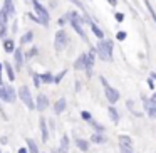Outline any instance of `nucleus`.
Returning a JSON list of instances; mask_svg holds the SVG:
<instances>
[{
  "label": "nucleus",
  "mask_w": 156,
  "mask_h": 153,
  "mask_svg": "<svg viewBox=\"0 0 156 153\" xmlns=\"http://www.w3.org/2000/svg\"><path fill=\"white\" fill-rule=\"evenodd\" d=\"M144 4H146V7H148V12L151 14V17H153V20H154V24H156V14H154V9H153V5L149 4V0H144Z\"/></svg>",
  "instance_id": "obj_26"
},
{
  "label": "nucleus",
  "mask_w": 156,
  "mask_h": 153,
  "mask_svg": "<svg viewBox=\"0 0 156 153\" xmlns=\"http://www.w3.org/2000/svg\"><path fill=\"white\" fill-rule=\"evenodd\" d=\"M0 81H2V64H0Z\"/></svg>",
  "instance_id": "obj_38"
},
{
  "label": "nucleus",
  "mask_w": 156,
  "mask_h": 153,
  "mask_svg": "<svg viewBox=\"0 0 156 153\" xmlns=\"http://www.w3.org/2000/svg\"><path fill=\"white\" fill-rule=\"evenodd\" d=\"M27 146H29V151H30V153H39V148H37V143H35L34 140L27 138Z\"/></svg>",
  "instance_id": "obj_22"
},
{
  "label": "nucleus",
  "mask_w": 156,
  "mask_h": 153,
  "mask_svg": "<svg viewBox=\"0 0 156 153\" xmlns=\"http://www.w3.org/2000/svg\"><path fill=\"white\" fill-rule=\"evenodd\" d=\"M118 39H119V41H124V39H126V32H118Z\"/></svg>",
  "instance_id": "obj_31"
},
{
  "label": "nucleus",
  "mask_w": 156,
  "mask_h": 153,
  "mask_svg": "<svg viewBox=\"0 0 156 153\" xmlns=\"http://www.w3.org/2000/svg\"><path fill=\"white\" fill-rule=\"evenodd\" d=\"M4 49H5V52H14L15 51V42L12 41V39H5L4 41Z\"/></svg>",
  "instance_id": "obj_17"
},
{
  "label": "nucleus",
  "mask_w": 156,
  "mask_h": 153,
  "mask_svg": "<svg viewBox=\"0 0 156 153\" xmlns=\"http://www.w3.org/2000/svg\"><path fill=\"white\" fill-rule=\"evenodd\" d=\"M67 42H69L67 34H66L64 31H59L57 34H55V41H54V47H55V51H57V52L64 51L66 46H67Z\"/></svg>",
  "instance_id": "obj_4"
},
{
  "label": "nucleus",
  "mask_w": 156,
  "mask_h": 153,
  "mask_svg": "<svg viewBox=\"0 0 156 153\" xmlns=\"http://www.w3.org/2000/svg\"><path fill=\"white\" fill-rule=\"evenodd\" d=\"M41 82H42V79H41V74H34V84L37 86H41Z\"/></svg>",
  "instance_id": "obj_30"
},
{
  "label": "nucleus",
  "mask_w": 156,
  "mask_h": 153,
  "mask_svg": "<svg viewBox=\"0 0 156 153\" xmlns=\"http://www.w3.org/2000/svg\"><path fill=\"white\" fill-rule=\"evenodd\" d=\"M86 66H87V54H81L74 62V69L76 71H82V69H86Z\"/></svg>",
  "instance_id": "obj_8"
},
{
  "label": "nucleus",
  "mask_w": 156,
  "mask_h": 153,
  "mask_svg": "<svg viewBox=\"0 0 156 153\" xmlns=\"http://www.w3.org/2000/svg\"><path fill=\"white\" fill-rule=\"evenodd\" d=\"M4 66H5V71H7L9 79H10V81H14V79H15V74H14V69H12V66L9 64V62H4Z\"/></svg>",
  "instance_id": "obj_24"
},
{
  "label": "nucleus",
  "mask_w": 156,
  "mask_h": 153,
  "mask_svg": "<svg viewBox=\"0 0 156 153\" xmlns=\"http://www.w3.org/2000/svg\"><path fill=\"white\" fill-rule=\"evenodd\" d=\"M116 20L122 22V20H124V15H122V14H116Z\"/></svg>",
  "instance_id": "obj_32"
},
{
  "label": "nucleus",
  "mask_w": 156,
  "mask_h": 153,
  "mask_svg": "<svg viewBox=\"0 0 156 153\" xmlns=\"http://www.w3.org/2000/svg\"><path fill=\"white\" fill-rule=\"evenodd\" d=\"M49 108V98L44 94H39L37 96V101H35V109L37 111H44V109Z\"/></svg>",
  "instance_id": "obj_7"
},
{
  "label": "nucleus",
  "mask_w": 156,
  "mask_h": 153,
  "mask_svg": "<svg viewBox=\"0 0 156 153\" xmlns=\"http://www.w3.org/2000/svg\"><path fill=\"white\" fill-rule=\"evenodd\" d=\"M101 82L104 84V93H106V98H108V101L111 103V104L118 103V99H119V93L116 91L114 88L108 86V82H106V79H104V78H101Z\"/></svg>",
  "instance_id": "obj_5"
},
{
  "label": "nucleus",
  "mask_w": 156,
  "mask_h": 153,
  "mask_svg": "<svg viewBox=\"0 0 156 153\" xmlns=\"http://www.w3.org/2000/svg\"><path fill=\"white\" fill-rule=\"evenodd\" d=\"M52 153H57V151H52Z\"/></svg>",
  "instance_id": "obj_40"
},
{
  "label": "nucleus",
  "mask_w": 156,
  "mask_h": 153,
  "mask_svg": "<svg viewBox=\"0 0 156 153\" xmlns=\"http://www.w3.org/2000/svg\"><path fill=\"white\" fill-rule=\"evenodd\" d=\"M66 19H67V17H61V19H59V25H61V27H62V25H66Z\"/></svg>",
  "instance_id": "obj_35"
},
{
  "label": "nucleus",
  "mask_w": 156,
  "mask_h": 153,
  "mask_svg": "<svg viewBox=\"0 0 156 153\" xmlns=\"http://www.w3.org/2000/svg\"><path fill=\"white\" fill-rule=\"evenodd\" d=\"M41 79H42V82H45V84L54 82V76H52L51 72H44V74H41Z\"/></svg>",
  "instance_id": "obj_25"
},
{
  "label": "nucleus",
  "mask_w": 156,
  "mask_h": 153,
  "mask_svg": "<svg viewBox=\"0 0 156 153\" xmlns=\"http://www.w3.org/2000/svg\"><path fill=\"white\" fill-rule=\"evenodd\" d=\"M34 10H35V14H37V17H39V24H42V25H49L51 15H49L47 9L42 7V5L39 4L37 0H34Z\"/></svg>",
  "instance_id": "obj_3"
},
{
  "label": "nucleus",
  "mask_w": 156,
  "mask_h": 153,
  "mask_svg": "<svg viewBox=\"0 0 156 153\" xmlns=\"http://www.w3.org/2000/svg\"><path fill=\"white\" fill-rule=\"evenodd\" d=\"M96 49H92L91 52H87V66H86V69H87V72L91 74V69H92V66H94V54H96Z\"/></svg>",
  "instance_id": "obj_15"
},
{
  "label": "nucleus",
  "mask_w": 156,
  "mask_h": 153,
  "mask_svg": "<svg viewBox=\"0 0 156 153\" xmlns=\"http://www.w3.org/2000/svg\"><path fill=\"white\" fill-rule=\"evenodd\" d=\"M76 145H77V148L82 150V151H87V150H89V143L86 141V140L77 138V140H76Z\"/></svg>",
  "instance_id": "obj_20"
},
{
  "label": "nucleus",
  "mask_w": 156,
  "mask_h": 153,
  "mask_svg": "<svg viewBox=\"0 0 156 153\" xmlns=\"http://www.w3.org/2000/svg\"><path fill=\"white\" fill-rule=\"evenodd\" d=\"M39 125H41L42 141H47V140H49V129H47V121H45L44 118H41V121H39Z\"/></svg>",
  "instance_id": "obj_11"
},
{
  "label": "nucleus",
  "mask_w": 156,
  "mask_h": 153,
  "mask_svg": "<svg viewBox=\"0 0 156 153\" xmlns=\"http://www.w3.org/2000/svg\"><path fill=\"white\" fill-rule=\"evenodd\" d=\"M96 51H98V56L102 59V61L109 62L112 59V42L111 41H99L98 42V47H96Z\"/></svg>",
  "instance_id": "obj_1"
},
{
  "label": "nucleus",
  "mask_w": 156,
  "mask_h": 153,
  "mask_svg": "<svg viewBox=\"0 0 156 153\" xmlns=\"http://www.w3.org/2000/svg\"><path fill=\"white\" fill-rule=\"evenodd\" d=\"M4 12L9 15V17H14V15H15V7H14V4H12V0H5Z\"/></svg>",
  "instance_id": "obj_14"
},
{
  "label": "nucleus",
  "mask_w": 156,
  "mask_h": 153,
  "mask_svg": "<svg viewBox=\"0 0 156 153\" xmlns=\"http://www.w3.org/2000/svg\"><path fill=\"white\" fill-rule=\"evenodd\" d=\"M144 109L149 118H156V101H144Z\"/></svg>",
  "instance_id": "obj_9"
},
{
  "label": "nucleus",
  "mask_w": 156,
  "mask_h": 153,
  "mask_svg": "<svg viewBox=\"0 0 156 153\" xmlns=\"http://www.w3.org/2000/svg\"><path fill=\"white\" fill-rule=\"evenodd\" d=\"M19 98H20V101L24 103L29 109H35V101H34V98H32L30 89H29L27 86H22V88L19 89Z\"/></svg>",
  "instance_id": "obj_2"
},
{
  "label": "nucleus",
  "mask_w": 156,
  "mask_h": 153,
  "mask_svg": "<svg viewBox=\"0 0 156 153\" xmlns=\"http://www.w3.org/2000/svg\"><path fill=\"white\" fill-rule=\"evenodd\" d=\"M66 104H67V101H66L64 98L57 99V103L54 104V113H55V115H61V113L66 109Z\"/></svg>",
  "instance_id": "obj_13"
},
{
  "label": "nucleus",
  "mask_w": 156,
  "mask_h": 153,
  "mask_svg": "<svg viewBox=\"0 0 156 153\" xmlns=\"http://www.w3.org/2000/svg\"><path fill=\"white\" fill-rule=\"evenodd\" d=\"M91 141L92 143H98V145H104V143L108 141V138H106L101 131H98V133H94V135L91 136Z\"/></svg>",
  "instance_id": "obj_12"
},
{
  "label": "nucleus",
  "mask_w": 156,
  "mask_h": 153,
  "mask_svg": "<svg viewBox=\"0 0 156 153\" xmlns=\"http://www.w3.org/2000/svg\"><path fill=\"white\" fill-rule=\"evenodd\" d=\"M108 2H109V4H111V5H116V4H118L116 0H108Z\"/></svg>",
  "instance_id": "obj_37"
},
{
  "label": "nucleus",
  "mask_w": 156,
  "mask_h": 153,
  "mask_svg": "<svg viewBox=\"0 0 156 153\" xmlns=\"http://www.w3.org/2000/svg\"><path fill=\"white\" fill-rule=\"evenodd\" d=\"M0 153H2V150H0Z\"/></svg>",
  "instance_id": "obj_41"
},
{
  "label": "nucleus",
  "mask_w": 156,
  "mask_h": 153,
  "mask_svg": "<svg viewBox=\"0 0 156 153\" xmlns=\"http://www.w3.org/2000/svg\"><path fill=\"white\" fill-rule=\"evenodd\" d=\"M109 116H111V119H112L114 123L119 121V115H118V111H116L114 108H109Z\"/></svg>",
  "instance_id": "obj_27"
},
{
  "label": "nucleus",
  "mask_w": 156,
  "mask_h": 153,
  "mask_svg": "<svg viewBox=\"0 0 156 153\" xmlns=\"http://www.w3.org/2000/svg\"><path fill=\"white\" fill-rule=\"evenodd\" d=\"M121 153H133L131 148H126V146H121Z\"/></svg>",
  "instance_id": "obj_33"
},
{
  "label": "nucleus",
  "mask_w": 156,
  "mask_h": 153,
  "mask_svg": "<svg viewBox=\"0 0 156 153\" xmlns=\"http://www.w3.org/2000/svg\"><path fill=\"white\" fill-rule=\"evenodd\" d=\"M66 72H67V71H66V69H64V71H61V72H59L57 76H55V78H54V82H55V84H59V82L62 81V78H64V76H66Z\"/></svg>",
  "instance_id": "obj_29"
},
{
  "label": "nucleus",
  "mask_w": 156,
  "mask_h": 153,
  "mask_svg": "<svg viewBox=\"0 0 156 153\" xmlns=\"http://www.w3.org/2000/svg\"><path fill=\"white\" fill-rule=\"evenodd\" d=\"M119 143H121V146H126V148H133V140L129 138V136L121 135V136H119Z\"/></svg>",
  "instance_id": "obj_16"
},
{
  "label": "nucleus",
  "mask_w": 156,
  "mask_h": 153,
  "mask_svg": "<svg viewBox=\"0 0 156 153\" xmlns=\"http://www.w3.org/2000/svg\"><path fill=\"white\" fill-rule=\"evenodd\" d=\"M32 39H34V32H32V31L25 32V34H24V37L20 39L22 46H24V44H29V42H32Z\"/></svg>",
  "instance_id": "obj_21"
},
{
  "label": "nucleus",
  "mask_w": 156,
  "mask_h": 153,
  "mask_svg": "<svg viewBox=\"0 0 156 153\" xmlns=\"http://www.w3.org/2000/svg\"><path fill=\"white\" fill-rule=\"evenodd\" d=\"M89 25H91V29H92V32H94V34H96V37H98V39H99V41H102V39H104V32H102V31H101V29H99V27H98V25H96V24H94V22H91V24H89Z\"/></svg>",
  "instance_id": "obj_18"
},
{
  "label": "nucleus",
  "mask_w": 156,
  "mask_h": 153,
  "mask_svg": "<svg viewBox=\"0 0 156 153\" xmlns=\"http://www.w3.org/2000/svg\"><path fill=\"white\" fill-rule=\"evenodd\" d=\"M67 150H69V138L67 135H64L61 138V153H67Z\"/></svg>",
  "instance_id": "obj_19"
},
{
  "label": "nucleus",
  "mask_w": 156,
  "mask_h": 153,
  "mask_svg": "<svg viewBox=\"0 0 156 153\" xmlns=\"http://www.w3.org/2000/svg\"><path fill=\"white\" fill-rule=\"evenodd\" d=\"M35 54H37V47H34V49H30V52H29V57H30V56H35Z\"/></svg>",
  "instance_id": "obj_34"
},
{
  "label": "nucleus",
  "mask_w": 156,
  "mask_h": 153,
  "mask_svg": "<svg viewBox=\"0 0 156 153\" xmlns=\"http://www.w3.org/2000/svg\"><path fill=\"white\" fill-rule=\"evenodd\" d=\"M7 20L9 15L4 12V9H0V27H7Z\"/></svg>",
  "instance_id": "obj_23"
},
{
  "label": "nucleus",
  "mask_w": 156,
  "mask_h": 153,
  "mask_svg": "<svg viewBox=\"0 0 156 153\" xmlns=\"http://www.w3.org/2000/svg\"><path fill=\"white\" fill-rule=\"evenodd\" d=\"M14 59H15V67L22 69V64H24V52H22V49H15L14 51Z\"/></svg>",
  "instance_id": "obj_10"
},
{
  "label": "nucleus",
  "mask_w": 156,
  "mask_h": 153,
  "mask_svg": "<svg viewBox=\"0 0 156 153\" xmlns=\"http://www.w3.org/2000/svg\"><path fill=\"white\" fill-rule=\"evenodd\" d=\"M19 153H27V150H25V148H19Z\"/></svg>",
  "instance_id": "obj_36"
},
{
  "label": "nucleus",
  "mask_w": 156,
  "mask_h": 153,
  "mask_svg": "<svg viewBox=\"0 0 156 153\" xmlns=\"http://www.w3.org/2000/svg\"><path fill=\"white\" fill-rule=\"evenodd\" d=\"M81 118L84 119V121H89V123L92 121V116H91V113H89V111H82L81 113Z\"/></svg>",
  "instance_id": "obj_28"
},
{
  "label": "nucleus",
  "mask_w": 156,
  "mask_h": 153,
  "mask_svg": "<svg viewBox=\"0 0 156 153\" xmlns=\"http://www.w3.org/2000/svg\"><path fill=\"white\" fill-rule=\"evenodd\" d=\"M151 78H154V79H156V74H151Z\"/></svg>",
  "instance_id": "obj_39"
},
{
  "label": "nucleus",
  "mask_w": 156,
  "mask_h": 153,
  "mask_svg": "<svg viewBox=\"0 0 156 153\" xmlns=\"http://www.w3.org/2000/svg\"><path fill=\"white\" fill-rule=\"evenodd\" d=\"M2 99H4L5 103H15V99H17V91H15L12 86H5V91H4V96H2Z\"/></svg>",
  "instance_id": "obj_6"
}]
</instances>
